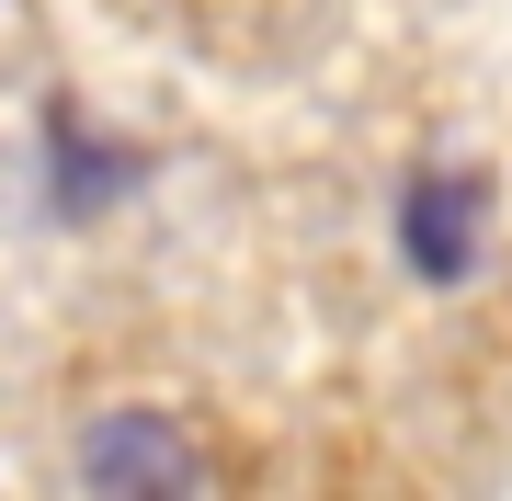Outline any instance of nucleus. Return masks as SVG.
Returning a JSON list of instances; mask_svg holds the SVG:
<instances>
[{"label": "nucleus", "mask_w": 512, "mask_h": 501, "mask_svg": "<svg viewBox=\"0 0 512 501\" xmlns=\"http://www.w3.org/2000/svg\"><path fill=\"white\" fill-rule=\"evenodd\" d=\"M137 183H148V149H114L80 103L46 114V217H57V228H103Z\"/></svg>", "instance_id": "nucleus-1"}, {"label": "nucleus", "mask_w": 512, "mask_h": 501, "mask_svg": "<svg viewBox=\"0 0 512 501\" xmlns=\"http://www.w3.org/2000/svg\"><path fill=\"white\" fill-rule=\"evenodd\" d=\"M478 217H490V183H478V171H410V194H399V251H410V274H421V285H467Z\"/></svg>", "instance_id": "nucleus-2"}, {"label": "nucleus", "mask_w": 512, "mask_h": 501, "mask_svg": "<svg viewBox=\"0 0 512 501\" xmlns=\"http://www.w3.org/2000/svg\"><path fill=\"white\" fill-rule=\"evenodd\" d=\"M69 467H80L92 490H194V479H205L194 445L160 422V410H103V422L80 433V456H69Z\"/></svg>", "instance_id": "nucleus-3"}]
</instances>
